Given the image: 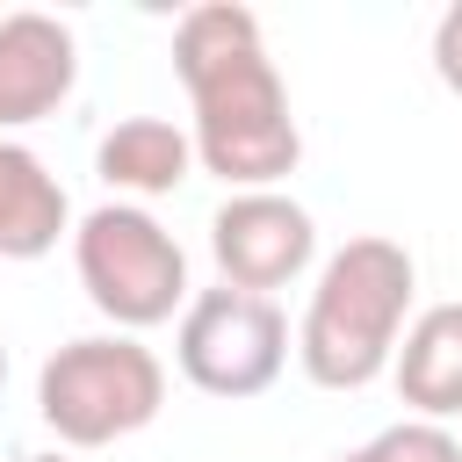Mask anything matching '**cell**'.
Wrapping results in <instances>:
<instances>
[{
	"mask_svg": "<svg viewBox=\"0 0 462 462\" xmlns=\"http://www.w3.org/2000/svg\"><path fill=\"white\" fill-rule=\"evenodd\" d=\"M159 404H166V368H159L152 346H137V332L65 339L36 368V411L65 448L130 440L159 419Z\"/></svg>",
	"mask_w": 462,
	"mask_h": 462,
	"instance_id": "cell-3",
	"label": "cell"
},
{
	"mask_svg": "<svg viewBox=\"0 0 462 462\" xmlns=\"http://www.w3.org/2000/svg\"><path fill=\"white\" fill-rule=\"evenodd\" d=\"M209 253H217L224 289L274 296V289H289V282L318 260V224H310V209L289 202L282 188L224 195V209L209 217Z\"/></svg>",
	"mask_w": 462,
	"mask_h": 462,
	"instance_id": "cell-6",
	"label": "cell"
},
{
	"mask_svg": "<svg viewBox=\"0 0 462 462\" xmlns=\"http://www.w3.org/2000/svg\"><path fill=\"white\" fill-rule=\"evenodd\" d=\"M173 361L202 397H260L274 390L282 361H289V318L274 310V296H245V289H202L180 310L173 332Z\"/></svg>",
	"mask_w": 462,
	"mask_h": 462,
	"instance_id": "cell-5",
	"label": "cell"
},
{
	"mask_svg": "<svg viewBox=\"0 0 462 462\" xmlns=\"http://www.w3.org/2000/svg\"><path fill=\"white\" fill-rule=\"evenodd\" d=\"M94 173L144 209L152 195H173V188L195 173V137H188L180 123H166V116H123L116 130H101Z\"/></svg>",
	"mask_w": 462,
	"mask_h": 462,
	"instance_id": "cell-8",
	"label": "cell"
},
{
	"mask_svg": "<svg viewBox=\"0 0 462 462\" xmlns=\"http://www.w3.org/2000/svg\"><path fill=\"white\" fill-rule=\"evenodd\" d=\"M390 375H397V397L411 404V419L448 426V419L462 411V303L419 310V318L404 325V339H397Z\"/></svg>",
	"mask_w": 462,
	"mask_h": 462,
	"instance_id": "cell-9",
	"label": "cell"
},
{
	"mask_svg": "<svg viewBox=\"0 0 462 462\" xmlns=\"http://www.w3.org/2000/svg\"><path fill=\"white\" fill-rule=\"evenodd\" d=\"M29 462H65V455H29Z\"/></svg>",
	"mask_w": 462,
	"mask_h": 462,
	"instance_id": "cell-14",
	"label": "cell"
},
{
	"mask_svg": "<svg viewBox=\"0 0 462 462\" xmlns=\"http://www.w3.org/2000/svg\"><path fill=\"white\" fill-rule=\"evenodd\" d=\"M0 383H7V346H0Z\"/></svg>",
	"mask_w": 462,
	"mask_h": 462,
	"instance_id": "cell-13",
	"label": "cell"
},
{
	"mask_svg": "<svg viewBox=\"0 0 462 462\" xmlns=\"http://www.w3.org/2000/svg\"><path fill=\"white\" fill-rule=\"evenodd\" d=\"M173 72L195 108V166L231 195L274 188L303 159V130L289 116V87L267 58L260 14L238 0H202L173 29Z\"/></svg>",
	"mask_w": 462,
	"mask_h": 462,
	"instance_id": "cell-1",
	"label": "cell"
},
{
	"mask_svg": "<svg viewBox=\"0 0 462 462\" xmlns=\"http://www.w3.org/2000/svg\"><path fill=\"white\" fill-rule=\"evenodd\" d=\"M72 267L87 303L116 325V332H152L173 310H188V253L180 238L137 209V202H101L79 217L72 231Z\"/></svg>",
	"mask_w": 462,
	"mask_h": 462,
	"instance_id": "cell-4",
	"label": "cell"
},
{
	"mask_svg": "<svg viewBox=\"0 0 462 462\" xmlns=\"http://www.w3.org/2000/svg\"><path fill=\"white\" fill-rule=\"evenodd\" d=\"M65 224H72V202L58 173L29 144L0 137V260H43L65 238Z\"/></svg>",
	"mask_w": 462,
	"mask_h": 462,
	"instance_id": "cell-10",
	"label": "cell"
},
{
	"mask_svg": "<svg viewBox=\"0 0 462 462\" xmlns=\"http://www.w3.org/2000/svg\"><path fill=\"white\" fill-rule=\"evenodd\" d=\"M339 462H462V440H455L448 426H433V419H397V426H383L375 440L346 448Z\"/></svg>",
	"mask_w": 462,
	"mask_h": 462,
	"instance_id": "cell-11",
	"label": "cell"
},
{
	"mask_svg": "<svg viewBox=\"0 0 462 462\" xmlns=\"http://www.w3.org/2000/svg\"><path fill=\"white\" fill-rule=\"evenodd\" d=\"M72 79H79V43L58 14H36V7L0 14V137L58 116Z\"/></svg>",
	"mask_w": 462,
	"mask_h": 462,
	"instance_id": "cell-7",
	"label": "cell"
},
{
	"mask_svg": "<svg viewBox=\"0 0 462 462\" xmlns=\"http://www.w3.org/2000/svg\"><path fill=\"white\" fill-rule=\"evenodd\" d=\"M433 72H440L448 94H462V0L433 22Z\"/></svg>",
	"mask_w": 462,
	"mask_h": 462,
	"instance_id": "cell-12",
	"label": "cell"
},
{
	"mask_svg": "<svg viewBox=\"0 0 462 462\" xmlns=\"http://www.w3.org/2000/svg\"><path fill=\"white\" fill-rule=\"evenodd\" d=\"M411 289L419 267L397 238H346L325 267L318 289L303 303L296 325V361L318 390H368L375 375H390L404 318H411Z\"/></svg>",
	"mask_w": 462,
	"mask_h": 462,
	"instance_id": "cell-2",
	"label": "cell"
}]
</instances>
